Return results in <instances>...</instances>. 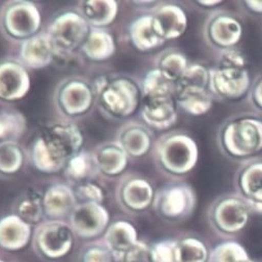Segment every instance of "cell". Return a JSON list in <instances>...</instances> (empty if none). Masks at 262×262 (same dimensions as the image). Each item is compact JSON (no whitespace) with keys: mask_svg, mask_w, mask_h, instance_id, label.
Returning <instances> with one entry per match:
<instances>
[{"mask_svg":"<svg viewBox=\"0 0 262 262\" xmlns=\"http://www.w3.org/2000/svg\"><path fill=\"white\" fill-rule=\"evenodd\" d=\"M84 136L72 121H55L43 125L30 147L33 167L45 174L63 171L68 163L83 151Z\"/></svg>","mask_w":262,"mask_h":262,"instance_id":"1","label":"cell"},{"mask_svg":"<svg viewBox=\"0 0 262 262\" xmlns=\"http://www.w3.org/2000/svg\"><path fill=\"white\" fill-rule=\"evenodd\" d=\"M216 142L229 160L248 162L262 152V119L245 114L226 119L219 127Z\"/></svg>","mask_w":262,"mask_h":262,"instance_id":"2","label":"cell"},{"mask_svg":"<svg viewBox=\"0 0 262 262\" xmlns=\"http://www.w3.org/2000/svg\"><path fill=\"white\" fill-rule=\"evenodd\" d=\"M100 111L111 119L132 116L141 106L140 85L124 75H102L93 82Z\"/></svg>","mask_w":262,"mask_h":262,"instance_id":"3","label":"cell"},{"mask_svg":"<svg viewBox=\"0 0 262 262\" xmlns=\"http://www.w3.org/2000/svg\"><path fill=\"white\" fill-rule=\"evenodd\" d=\"M155 160L167 176L182 178L188 176L199 161V147L196 140L184 130H171L157 141Z\"/></svg>","mask_w":262,"mask_h":262,"instance_id":"4","label":"cell"},{"mask_svg":"<svg viewBox=\"0 0 262 262\" xmlns=\"http://www.w3.org/2000/svg\"><path fill=\"white\" fill-rule=\"evenodd\" d=\"M92 27L79 11H63L49 24L47 33L58 55H70L81 49Z\"/></svg>","mask_w":262,"mask_h":262,"instance_id":"5","label":"cell"},{"mask_svg":"<svg viewBox=\"0 0 262 262\" xmlns=\"http://www.w3.org/2000/svg\"><path fill=\"white\" fill-rule=\"evenodd\" d=\"M96 102L93 83L73 76L61 80L54 92V106L66 118H77L90 112Z\"/></svg>","mask_w":262,"mask_h":262,"instance_id":"6","label":"cell"},{"mask_svg":"<svg viewBox=\"0 0 262 262\" xmlns=\"http://www.w3.org/2000/svg\"><path fill=\"white\" fill-rule=\"evenodd\" d=\"M40 11L31 2H10L0 12V29L12 39L24 41L40 32Z\"/></svg>","mask_w":262,"mask_h":262,"instance_id":"7","label":"cell"},{"mask_svg":"<svg viewBox=\"0 0 262 262\" xmlns=\"http://www.w3.org/2000/svg\"><path fill=\"white\" fill-rule=\"evenodd\" d=\"M251 212V208L236 193H228L212 201L208 209V221L216 232L233 235L246 228Z\"/></svg>","mask_w":262,"mask_h":262,"instance_id":"8","label":"cell"},{"mask_svg":"<svg viewBox=\"0 0 262 262\" xmlns=\"http://www.w3.org/2000/svg\"><path fill=\"white\" fill-rule=\"evenodd\" d=\"M197 205L196 192L186 183H172L156 193L154 208L162 219L179 222L189 217Z\"/></svg>","mask_w":262,"mask_h":262,"instance_id":"9","label":"cell"},{"mask_svg":"<svg viewBox=\"0 0 262 262\" xmlns=\"http://www.w3.org/2000/svg\"><path fill=\"white\" fill-rule=\"evenodd\" d=\"M202 31L207 45L221 52L236 48L244 35V24L237 15L216 10L206 18Z\"/></svg>","mask_w":262,"mask_h":262,"instance_id":"10","label":"cell"},{"mask_svg":"<svg viewBox=\"0 0 262 262\" xmlns=\"http://www.w3.org/2000/svg\"><path fill=\"white\" fill-rule=\"evenodd\" d=\"M252 89V79L248 70L210 69L208 91L213 98L234 102L246 97Z\"/></svg>","mask_w":262,"mask_h":262,"instance_id":"11","label":"cell"},{"mask_svg":"<svg viewBox=\"0 0 262 262\" xmlns=\"http://www.w3.org/2000/svg\"><path fill=\"white\" fill-rule=\"evenodd\" d=\"M74 234L70 224L60 220H51L37 227L34 233L35 247L43 256L58 259L72 250Z\"/></svg>","mask_w":262,"mask_h":262,"instance_id":"12","label":"cell"},{"mask_svg":"<svg viewBox=\"0 0 262 262\" xmlns=\"http://www.w3.org/2000/svg\"><path fill=\"white\" fill-rule=\"evenodd\" d=\"M109 222V211L101 203L78 202L70 214L72 230L83 238L99 236L107 230Z\"/></svg>","mask_w":262,"mask_h":262,"instance_id":"13","label":"cell"},{"mask_svg":"<svg viewBox=\"0 0 262 262\" xmlns=\"http://www.w3.org/2000/svg\"><path fill=\"white\" fill-rule=\"evenodd\" d=\"M156 193L147 179L132 174L120 181L116 188V199L123 209L142 212L154 205Z\"/></svg>","mask_w":262,"mask_h":262,"instance_id":"14","label":"cell"},{"mask_svg":"<svg viewBox=\"0 0 262 262\" xmlns=\"http://www.w3.org/2000/svg\"><path fill=\"white\" fill-rule=\"evenodd\" d=\"M28 69L16 58L0 60V101L13 103L24 99L30 91Z\"/></svg>","mask_w":262,"mask_h":262,"instance_id":"15","label":"cell"},{"mask_svg":"<svg viewBox=\"0 0 262 262\" xmlns=\"http://www.w3.org/2000/svg\"><path fill=\"white\" fill-rule=\"evenodd\" d=\"M236 194L248 204L252 211L262 214V159L245 162L234 178Z\"/></svg>","mask_w":262,"mask_h":262,"instance_id":"16","label":"cell"},{"mask_svg":"<svg viewBox=\"0 0 262 262\" xmlns=\"http://www.w3.org/2000/svg\"><path fill=\"white\" fill-rule=\"evenodd\" d=\"M140 115L150 129L168 130L179 120V107L174 97L142 99Z\"/></svg>","mask_w":262,"mask_h":262,"instance_id":"17","label":"cell"},{"mask_svg":"<svg viewBox=\"0 0 262 262\" xmlns=\"http://www.w3.org/2000/svg\"><path fill=\"white\" fill-rule=\"evenodd\" d=\"M151 15L155 30L165 42L182 37L188 29V15L180 5L163 4Z\"/></svg>","mask_w":262,"mask_h":262,"instance_id":"18","label":"cell"},{"mask_svg":"<svg viewBox=\"0 0 262 262\" xmlns=\"http://www.w3.org/2000/svg\"><path fill=\"white\" fill-rule=\"evenodd\" d=\"M129 159H140L149 154L154 145L151 129L139 121H127L118 129L116 140Z\"/></svg>","mask_w":262,"mask_h":262,"instance_id":"19","label":"cell"},{"mask_svg":"<svg viewBox=\"0 0 262 262\" xmlns=\"http://www.w3.org/2000/svg\"><path fill=\"white\" fill-rule=\"evenodd\" d=\"M56 58V51L46 32H38L21 42L19 60L27 68L41 70L49 67Z\"/></svg>","mask_w":262,"mask_h":262,"instance_id":"20","label":"cell"},{"mask_svg":"<svg viewBox=\"0 0 262 262\" xmlns=\"http://www.w3.org/2000/svg\"><path fill=\"white\" fill-rule=\"evenodd\" d=\"M78 200L74 189L64 183L51 185L42 194V205L45 215L52 220L70 216Z\"/></svg>","mask_w":262,"mask_h":262,"instance_id":"21","label":"cell"},{"mask_svg":"<svg viewBox=\"0 0 262 262\" xmlns=\"http://www.w3.org/2000/svg\"><path fill=\"white\" fill-rule=\"evenodd\" d=\"M92 155L98 173L107 178L121 176L128 165V156L116 141L98 145Z\"/></svg>","mask_w":262,"mask_h":262,"instance_id":"22","label":"cell"},{"mask_svg":"<svg viewBox=\"0 0 262 262\" xmlns=\"http://www.w3.org/2000/svg\"><path fill=\"white\" fill-rule=\"evenodd\" d=\"M105 246L112 253L115 260L121 262L128 251L138 241L137 230L133 224L126 221H116L108 226L105 232Z\"/></svg>","mask_w":262,"mask_h":262,"instance_id":"23","label":"cell"},{"mask_svg":"<svg viewBox=\"0 0 262 262\" xmlns=\"http://www.w3.org/2000/svg\"><path fill=\"white\" fill-rule=\"evenodd\" d=\"M128 36L133 47L142 53L154 51L165 43L155 30L151 14L134 19L128 26Z\"/></svg>","mask_w":262,"mask_h":262,"instance_id":"24","label":"cell"},{"mask_svg":"<svg viewBox=\"0 0 262 262\" xmlns=\"http://www.w3.org/2000/svg\"><path fill=\"white\" fill-rule=\"evenodd\" d=\"M31 237V225L17 214H10L0 219V247L8 251L25 248Z\"/></svg>","mask_w":262,"mask_h":262,"instance_id":"25","label":"cell"},{"mask_svg":"<svg viewBox=\"0 0 262 262\" xmlns=\"http://www.w3.org/2000/svg\"><path fill=\"white\" fill-rule=\"evenodd\" d=\"M80 50L87 59L94 62H103L115 54L116 42L108 30L92 28Z\"/></svg>","mask_w":262,"mask_h":262,"instance_id":"26","label":"cell"},{"mask_svg":"<svg viewBox=\"0 0 262 262\" xmlns=\"http://www.w3.org/2000/svg\"><path fill=\"white\" fill-rule=\"evenodd\" d=\"M79 13L92 28L111 25L118 15V4L114 0H85L81 2Z\"/></svg>","mask_w":262,"mask_h":262,"instance_id":"27","label":"cell"},{"mask_svg":"<svg viewBox=\"0 0 262 262\" xmlns=\"http://www.w3.org/2000/svg\"><path fill=\"white\" fill-rule=\"evenodd\" d=\"M179 109L186 114L199 117L207 114L213 107L214 98L208 90H186L174 93Z\"/></svg>","mask_w":262,"mask_h":262,"instance_id":"28","label":"cell"},{"mask_svg":"<svg viewBox=\"0 0 262 262\" xmlns=\"http://www.w3.org/2000/svg\"><path fill=\"white\" fill-rule=\"evenodd\" d=\"M189 66L190 62L186 54L176 48L165 49L156 58V69L174 84L180 80Z\"/></svg>","mask_w":262,"mask_h":262,"instance_id":"29","label":"cell"},{"mask_svg":"<svg viewBox=\"0 0 262 262\" xmlns=\"http://www.w3.org/2000/svg\"><path fill=\"white\" fill-rule=\"evenodd\" d=\"M25 160V150L18 141L0 142V178L16 176L24 167Z\"/></svg>","mask_w":262,"mask_h":262,"instance_id":"30","label":"cell"},{"mask_svg":"<svg viewBox=\"0 0 262 262\" xmlns=\"http://www.w3.org/2000/svg\"><path fill=\"white\" fill-rule=\"evenodd\" d=\"M174 84L169 81L158 69L149 70L143 77L140 85L142 99L174 97Z\"/></svg>","mask_w":262,"mask_h":262,"instance_id":"31","label":"cell"},{"mask_svg":"<svg viewBox=\"0 0 262 262\" xmlns=\"http://www.w3.org/2000/svg\"><path fill=\"white\" fill-rule=\"evenodd\" d=\"M16 213L19 217L29 225L39 223L45 211H43L42 205V195L34 191L25 193L16 204Z\"/></svg>","mask_w":262,"mask_h":262,"instance_id":"32","label":"cell"},{"mask_svg":"<svg viewBox=\"0 0 262 262\" xmlns=\"http://www.w3.org/2000/svg\"><path fill=\"white\" fill-rule=\"evenodd\" d=\"M209 253L199 238L188 236L176 242V262H207Z\"/></svg>","mask_w":262,"mask_h":262,"instance_id":"33","label":"cell"},{"mask_svg":"<svg viewBox=\"0 0 262 262\" xmlns=\"http://www.w3.org/2000/svg\"><path fill=\"white\" fill-rule=\"evenodd\" d=\"M210 69L200 62L190 63L174 86V93L186 90H208Z\"/></svg>","mask_w":262,"mask_h":262,"instance_id":"34","label":"cell"},{"mask_svg":"<svg viewBox=\"0 0 262 262\" xmlns=\"http://www.w3.org/2000/svg\"><path fill=\"white\" fill-rule=\"evenodd\" d=\"M63 172L68 179L80 184L91 181L93 176L98 173V170L96 168L93 155L86 151H81L68 163Z\"/></svg>","mask_w":262,"mask_h":262,"instance_id":"35","label":"cell"},{"mask_svg":"<svg viewBox=\"0 0 262 262\" xmlns=\"http://www.w3.org/2000/svg\"><path fill=\"white\" fill-rule=\"evenodd\" d=\"M249 259L245 248L236 242L216 245L209 255L210 262H244Z\"/></svg>","mask_w":262,"mask_h":262,"instance_id":"36","label":"cell"},{"mask_svg":"<svg viewBox=\"0 0 262 262\" xmlns=\"http://www.w3.org/2000/svg\"><path fill=\"white\" fill-rule=\"evenodd\" d=\"M74 191L77 200L80 202H94L103 204L106 196L104 188L92 180L80 183L76 189H74Z\"/></svg>","mask_w":262,"mask_h":262,"instance_id":"37","label":"cell"},{"mask_svg":"<svg viewBox=\"0 0 262 262\" xmlns=\"http://www.w3.org/2000/svg\"><path fill=\"white\" fill-rule=\"evenodd\" d=\"M216 67L229 70H248V59L238 49H228L219 52L216 58Z\"/></svg>","mask_w":262,"mask_h":262,"instance_id":"38","label":"cell"},{"mask_svg":"<svg viewBox=\"0 0 262 262\" xmlns=\"http://www.w3.org/2000/svg\"><path fill=\"white\" fill-rule=\"evenodd\" d=\"M3 115L7 127V140L17 141L26 129L24 115L16 111H4Z\"/></svg>","mask_w":262,"mask_h":262,"instance_id":"39","label":"cell"},{"mask_svg":"<svg viewBox=\"0 0 262 262\" xmlns=\"http://www.w3.org/2000/svg\"><path fill=\"white\" fill-rule=\"evenodd\" d=\"M176 242L162 241L150 247L154 262H176Z\"/></svg>","mask_w":262,"mask_h":262,"instance_id":"40","label":"cell"},{"mask_svg":"<svg viewBox=\"0 0 262 262\" xmlns=\"http://www.w3.org/2000/svg\"><path fill=\"white\" fill-rule=\"evenodd\" d=\"M113 255L106 246L92 245L82 254V262H113Z\"/></svg>","mask_w":262,"mask_h":262,"instance_id":"41","label":"cell"},{"mask_svg":"<svg viewBox=\"0 0 262 262\" xmlns=\"http://www.w3.org/2000/svg\"><path fill=\"white\" fill-rule=\"evenodd\" d=\"M121 262H154L150 247L138 242L132 250L127 252Z\"/></svg>","mask_w":262,"mask_h":262,"instance_id":"42","label":"cell"},{"mask_svg":"<svg viewBox=\"0 0 262 262\" xmlns=\"http://www.w3.org/2000/svg\"><path fill=\"white\" fill-rule=\"evenodd\" d=\"M250 101L254 108L262 112V76L254 84H252V89L250 91Z\"/></svg>","mask_w":262,"mask_h":262,"instance_id":"43","label":"cell"},{"mask_svg":"<svg viewBox=\"0 0 262 262\" xmlns=\"http://www.w3.org/2000/svg\"><path fill=\"white\" fill-rule=\"evenodd\" d=\"M245 8L254 15H262V2L257 0H247L244 2Z\"/></svg>","mask_w":262,"mask_h":262,"instance_id":"44","label":"cell"},{"mask_svg":"<svg viewBox=\"0 0 262 262\" xmlns=\"http://www.w3.org/2000/svg\"><path fill=\"white\" fill-rule=\"evenodd\" d=\"M196 4L203 8V9H213L215 7H219L223 4V2H220V0H209V2H196Z\"/></svg>","mask_w":262,"mask_h":262,"instance_id":"45","label":"cell"},{"mask_svg":"<svg viewBox=\"0 0 262 262\" xmlns=\"http://www.w3.org/2000/svg\"><path fill=\"white\" fill-rule=\"evenodd\" d=\"M7 140V127L3 112H0V142Z\"/></svg>","mask_w":262,"mask_h":262,"instance_id":"46","label":"cell"},{"mask_svg":"<svg viewBox=\"0 0 262 262\" xmlns=\"http://www.w3.org/2000/svg\"><path fill=\"white\" fill-rule=\"evenodd\" d=\"M244 262H255V261H253V260H251V259L249 258L248 260H246V261H244Z\"/></svg>","mask_w":262,"mask_h":262,"instance_id":"47","label":"cell"},{"mask_svg":"<svg viewBox=\"0 0 262 262\" xmlns=\"http://www.w3.org/2000/svg\"><path fill=\"white\" fill-rule=\"evenodd\" d=\"M0 262H4V261H3V260H0Z\"/></svg>","mask_w":262,"mask_h":262,"instance_id":"48","label":"cell"}]
</instances>
